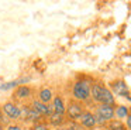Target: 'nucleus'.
Masks as SVG:
<instances>
[{"instance_id":"5","label":"nucleus","mask_w":131,"mask_h":130,"mask_svg":"<svg viewBox=\"0 0 131 130\" xmlns=\"http://www.w3.org/2000/svg\"><path fill=\"white\" fill-rule=\"evenodd\" d=\"M2 112H3V115L6 116V117H9L10 120H18V119H21V107L17 106L14 102L9 100V102H6V103H3Z\"/></svg>"},{"instance_id":"11","label":"nucleus","mask_w":131,"mask_h":130,"mask_svg":"<svg viewBox=\"0 0 131 130\" xmlns=\"http://www.w3.org/2000/svg\"><path fill=\"white\" fill-rule=\"evenodd\" d=\"M79 120H80V124H82L83 127H86V129H93L97 124L94 115L92 112H88V110H85V113L82 115V117H80Z\"/></svg>"},{"instance_id":"2","label":"nucleus","mask_w":131,"mask_h":130,"mask_svg":"<svg viewBox=\"0 0 131 130\" xmlns=\"http://www.w3.org/2000/svg\"><path fill=\"white\" fill-rule=\"evenodd\" d=\"M94 117H96L97 123H106V122H110L114 119V106L110 105H99L94 113Z\"/></svg>"},{"instance_id":"1","label":"nucleus","mask_w":131,"mask_h":130,"mask_svg":"<svg viewBox=\"0 0 131 130\" xmlns=\"http://www.w3.org/2000/svg\"><path fill=\"white\" fill-rule=\"evenodd\" d=\"M90 92H92L90 79H86V78L78 79V81L73 83V86H72V96H73L75 100L80 102V103L89 100Z\"/></svg>"},{"instance_id":"7","label":"nucleus","mask_w":131,"mask_h":130,"mask_svg":"<svg viewBox=\"0 0 131 130\" xmlns=\"http://www.w3.org/2000/svg\"><path fill=\"white\" fill-rule=\"evenodd\" d=\"M110 90L113 95L117 96H124V98L130 99V90L127 88V83L121 79H117V81H113L110 83Z\"/></svg>"},{"instance_id":"19","label":"nucleus","mask_w":131,"mask_h":130,"mask_svg":"<svg viewBox=\"0 0 131 130\" xmlns=\"http://www.w3.org/2000/svg\"><path fill=\"white\" fill-rule=\"evenodd\" d=\"M0 130H6V127H4L3 124H0Z\"/></svg>"},{"instance_id":"4","label":"nucleus","mask_w":131,"mask_h":130,"mask_svg":"<svg viewBox=\"0 0 131 130\" xmlns=\"http://www.w3.org/2000/svg\"><path fill=\"white\" fill-rule=\"evenodd\" d=\"M35 90L30 85H18L14 90H13V99L18 102H26L34 96Z\"/></svg>"},{"instance_id":"14","label":"nucleus","mask_w":131,"mask_h":130,"mask_svg":"<svg viewBox=\"0 0 131 130\" xmlns=\"http://www.w3.org/2000/svg\"><path fill=\"white\" fill-rule=\"evenodd\" d=\"M107 130H127V127H125V123H123V120L113 119L107 122Z\"/></svg>"},{"instance_id":"16","label":"nucleus","mask_w":131,"mask_h":130,"mask_svg":"<svg viewBox=\"0 0 131 130\" xmlns=\"http://www.w3.org/2000/svg\"><path fill=\"white\" fill-rule=\"evenodd\" d=\"M6 130H23V127L20 124H9L6 127Z\"/></svg>"},{"instance_id":"6","label":"nucleus","mask_w":131,"mask_h":130,"mask_svg":"<svg viewBox=\"0 0 131 130\" xmlns=\"http://www.w3.org/2000/svg\"><path fill=\"white\" fill-rule=\"evenodd\" d=\"M21 117H24V120L27 122H31L32 124L42 120V116L31 105H24V107H21Z\"/></svg>"},{"instance_id":"9","label":"nucleus","mask_w":131,"mask_h":130,"mask_svg":"<svg viewBox=\"0 0 131 130\" xmlns=\"http://www.w3.org/2000/svg\"><path fill=\"white\" fill-rule=\"evenodd\" d=\"M51 107L54 113H59V115H65L66 112V103L62 95H55L51 102Z\"/></svg>"},{"instance_id":"15","label":"nucleus","mask_w":131,"mask_h":130,"mask_svg":"<svg viewBox=\"0 0 131 130\" xmlns=\"http://www.w3.org/2000/svg\"><path fill=\"white\" fill-rule=\"evenodd\" d=\"M30 130H51L48 126V123H45V122H38V123H34L31 124V127H30Z\"/></svg>"},{"instance_id":"13","label":"nucleus","mask_w":131,"mask_h":130,"mask_svg":"<svg viewBox=\"0 0 131 130\" xmlns=\"http://www.w3.org/2000/svg\"><path fill=\"white\" fill-rule=\"evenodd\" d=\"M48 122L51 126H62L63 123H65V115H59V113H54L52 112V115L48 117Z\"/></svg>"},{"instance_id":"12","label":"nucleus","mask_w":131,"mask_h":130,"mask_svg":"<svg viewBox=\"0 0 131 130\" xmlns=\"http://www.w3.org/2000/svg\"><path fill=\"white\" fill-rule=\"evenodd\" d=\"M128 115H130V109L125 105H118V106L114 107V117H117V120L127 119Z\"/></svg>"},{"instance_id":"10","label":"nucleus","mask_w":131,"mask_h":130,"mask_svg":"<svg viewBox=\"0 0 131 130\" xmlns=\"http://www.w3.org/2000/svg\"><path fill=\"white\" fill-rule=\"evenodd\" d=\"M54 90L51 89V88L48 86H42L40 88V90L37 92V99L40 102H42V103L45 105H49L52 102V99H54Z\"/></svg>"},{"instance_id":"18","label":"nucleus","mask_w":131,"mask_h":130,"mask_svg":"<svg viewBox=\"0 0 131 130\" xmlns=\"http://www.w3.org/2000/svg\"><path fill=\"white\" fill-rule=\"evenodd\" d=\"M3 119H4V115H3V112H2V107H0V124H2Z\"/></svg>"},{"instance_id":"20","label":"nucleus","mask_w":131,"mask_h":130,"mask_svg":"<svg viewBox=\"0 0 131 130\" xmlns=\"http://www.w3.org/2000/svg\"><path fill=\"white\" fill-rule=\"evenodd\" d=\"M65 130H76L75 127H69V129H65Z\"/></svg>"},{"instance_id":"8","label":"nucleus","mask_w":131,"mask_h":130,"mask_svg":"<svg viewBox=\"0 0 131 130\" xmlns=\"http://www.w3.org/2000/svg\"><path fill=\"white\" fill-rule=\"evenodd\" d=\"M30 105H31V106L34 107V109L37 110V112L40 113L42 117H49V116L52 115L51 105H45V103H42V102H40L38 99H32Z\"/></svg>"},{"instance_id":"3","label":"nucleus","mask_w":131,"mask_h":130,"mask_svg":"<svg viewBox=\"0 0 131 130\" xmlns=\"http://www.w3.org/2000/svg\"><path fill=\"white\" fill-rule=\"evenodd\" d=\"M66 116H68V119H71V120H79L80 117H82V115L85 113V109H83L82 103L78 100H75V99H71V100L68 102V105H66Z\"/></svg>"},{"instance_id":"17","label":"nucleus","mask_w":131,"mask_h":130,"mask_svg":"<svg viewBox=\"0 0 131 130\" xmlns=\"http://www.w3.org/2000/svg\"><path fill=\"white\" fill-rule=\"evenodd\" d=\"M125 127H127V130H131V112L125 119Z\"/></svg>"}]
</instances>
